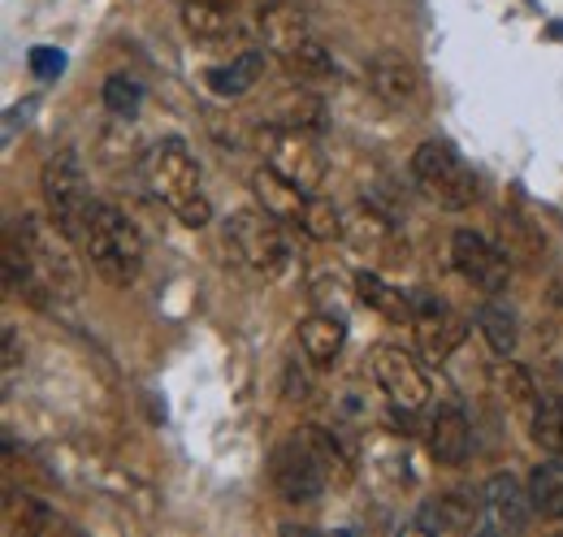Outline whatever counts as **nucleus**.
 <instances>
[{"label":"nucleus","instance_id":"obj_1","mask_svg":"<svg viewBox=\"0 0 563 537\" xmlns=\"http://www.w3.org/2000/svg\"><path fill=\"white\" fill-rule=\"evenodd\" d=\"M140 169H143L147 191H152V200L165 204L183 226H191V230L209 226L212 204H209V196H205V187H200V165H196V156L187 152L183 139H161V143H152V147L143 152Z\"/></svg>","mask_w":563,"mask_h":537},{"label":"nucleus","instance_id":"obj_2","mask_svg":"<svg viewBox=\"0 0 563 537\" xmlns=\"http://www.w3.org/2000/svg\"><path fill=\"white\" fill-rule=\"evenodd\" d=\"M78 248L109 286H131L143 273V239L135 221L118 204H91V217H87Z\"/></svg>","mask_w":563,"mask_h":537},{"label":"nucleus","instance_id":"obj_3","mask_svg":"<svg viewBox=\"0 0 563 537\" xmlns=\"http://www.w3.org/2000/svg\"><path fill=\"white\" fill-rule=\"evenodd\" d=\"M9 230H13V239L22 243V252L31 256V265L40 268L44 286H48L57 299H78V295H82V265H78L74 239L53 221V217L22 212Z\"/></svg>","mask_w":563,"mask_h":537},{"label":"nucleus","instance_id":"obj_4","mask_svg":"<svg viewBox=\"0 0 563 537\" xmlns=\"http://www.w3.org/2000/svg\"><path fill=\"white\" fill-rule=\"evenodd\" d=\"M412 178H417L424 200H433L438 208L460 212V208H468V204L477 200V178H473V169H468L464 156H460L451 143H442V139H424L421 147L412 152Z\"/></svg>","mask_w":563,"mask_h":537},{"label":"nucleus","instance_id":"obj_5","mask_svg":"<svg viewBox=\"0 0 563 537\" xmlns=\"http://www.w3.org/2000/svg\"><path fill=\"white\" fill-rule=\"evenodd\" d=\"M225 239H230L234 256L252 268V273H261V277H282L286 265H290V248H286L282 221L269 217L261 204L256 208H239L225 221Z\"/></svg>","mask_w":563,"mask_h":537},{"label":"nucleus","instance_id":"obj_6","mask_svg":"<svg viewBox=\"0 0 563 537\" xmlns=\"http://www.w3.org/2000/svg\"><path fill=\"white\" fill-rule=\"evenodd\" d=\"M40 191L48 204V217L70 234L74 243L82 239L87 230V217H91V191H87V174H82V161L74 156L70 147L53 152L44 161V174H40Z\"/></svg>","mask_w":563,"mask_h":537},{"label":"nucleus","instance_id":"obj_7","mask_svg":"<svg viewBox=\"0 0 563 537\" xmlns=\"http://www.w3.org/2000/svg\"><path fill=\"white\" fill-rule=\"evenodd\" d=\"M256 147L265 156V165H274L278 174H286L290 183H299L303 191H321L325 183V156L317 147V139L295 127V122H274V127H261L256 134Z\"/></svg>","mask_w":563,"mask_h":537},{"label":"nucleus","instance_id":"obj_8","mask_svg":"<svg viewBox=\"0 0 563 537\" xmlns=\"http://www.w3.org/2000/svg\"><path fill=\"white\" fill-rule=\"evenodd\" d=\"M368 369H373V382L382 386V395L395 403L399 412H424L433 399V386H429V373L421 369V360L395 342H377L368 351Z\"/></svg>","mask_w":563,"mask_h":537},{"label":"nucleus","instance_id":"obj_9","mask_svg":"<svg viewBox=\"0 0 563 537\" xmlns=\"http://www.w3.org/2000/svg\"><path fill=\"white\" fill-rule=\"evenodd\" d=\"M451 261L464 282H473L482 295H503L511 282V256L494 248L486 234L477 230H455L451 234Z\"/></svg>","mask_w":563,"mask_h":537},{"label":"nucleus","instance_id":"obj_10","mask_svg":"<svg viewBox=\"0 0 563 537\" xmlns=\"http://www.w3.org/2000/svg\"><path fill=\"white\" fill-rule=\"evenodd\" d=\"M269 481H274V490H278L282 498L295 503V507H312L325 494V485H330L325 472L317 469L312 451L299 438L282 442L278 451L269 456Z\"/></svg>","mask_w":563,"mask_h":537},{"label":"nucleus","instance_id":"obj_11","mask_svg":"<svg viewBox=\"0 0 563 537\" xmlns=\"http://www.w3.org/2000/svg\"><path fill=\"white\" fill-rule=\"evenodd\" d=\"M343 239L352 243L368 265H404L408 261V248L399 243L395 226L377 208H368V204H352L343 212Z\"/></svg>","mask_w":563,"mask_h":537},{"label":"nucleus","instance_id":"obj_12","mask_svg":"<svg viewBox=\"0 0 563 537\" xmlns=\"http://www.w3.org/2000/svg\"><path fill=\"white\" fill-rule=\"evenodd\" d=\"M412 330H417V342H421L424 360H446L460 342H464V317L451 313L442 299L433 295H412Z\"/></svg>","mask_w":563,"mask_h":537},{"label":"nucleus","instance_id":"obj_13","mask_svg":"<svg viewBox=\"0 0 563 537\" xmlns=\"http://www.w3.org/2000/svg\"><path fill=\"white\" fill-rule=\"evenodd\" d=\"M486 520V498L482 494H438L412 516V529L421 534H473Z\"/></svg>","mask_w":563,"mask_h":537},{"label":"nucleus","instance_id":"obj_14","mask_svg":"<svg viewBox=\"0 0 563 537\" xmlns=\"http://www.w3.org/2000/svg\"><path fill=\"white\" fill-rule=\"evenodd\" d=\"M252 196H256V204H261L269 217H278L282 226H303L308 204H312V191H303L299 183H290L274 165H261V169L252 174Z\"/></svg>","mask_w":563,"mask_h":537},{"label":"nucleus","instance_id":"obj_15","mask_svg":"<svg viewBox=\"0 0 563 537\" xmlns=\"http://www.w3.org/2000/svg\"><path fill=\"white\" fill-rule=\"evenodd\" d=\"M424 442H429V456L446 469L464 464L468 460V447H473V425L468 416L455 407V403H442L429 412V429H424Z\"/></svg>","mask_w":563,"mask_h":537},{"label":"nucleus","instance_id":"obj_16","mask_svg":"<svg viewBox=\"0 0 563 537\" xmlns=\"http://www.w3.org/2000/svg\"><path fill=\"white\" fill-rule=\"evenodd\" d=\"M364 78H368L373 96H382L386 105H417L421 100V69L412 66L404 53H377V57H368Z\"/></svg>","mask_w":563,"mask_h":537},{"label":"nucleus","instance_id":"obj_17","mask_svg":"<svg viewBox=\"0 0 563 537\" xmlns=\"http://www.w3.org/2000/svg\"><path fill=\"white\" fill-rule=\"evenodd\" d=\"M482 498H486V520H490L494 529L520 534V529L529 525V516H533L529 485H520L511 472H498V476H490V481H486V490H482Z\"/></svg>","mask_w":563,"mask_h":537},{"label":"nucleus","instance_id":"obj_18","mask_svg":"<svg viewBox=\"0 0 563 537\" xmlns=\"http://www.w3.org/2000/svg\"><path fill=\"white\" fill-rule=\"evenodd\" d=\"M295 438L312 451L317 469L325 472V481H330V485H352V476H355L352 451L339 442V434H330V429H321V425H303Z\"/></svg>","mask_w":563,"mask_h":537},{"label":"nucleus","instance_id":"obj_19","mask_svg":"<svg viewBox=\"0 0 563 537\" xmlns=\"http://www.w3.org/2000/svg\"><path fill=\"white\" fill-rule=\"evenodd\" d=\"M355 295H360V304H368V308H373V313H382L386 321L412 326V295L395 291V286H390L382 273H373V268L355 273Z\"/></svg>","mask_w":563,"mask_h":537},{"label":"nucleus","instance_id":"obj_20","mask_svg":"<svg viewBox=\"0 0 563 537\" xmlns=\"http://www.w3.org/2000/svg\"><path fill=\"white\" fill-rule=\"evenodd\" d=\"M261 74H265V53H261V48H247V53H239L230 66H212L209 74H205V83H209L212 96L234 100V96L252 91V87L261 83Z\"/></svg>","mask_w":563,"mask_h":537},{"label":"nucleus","instance_id":"obj_21","mask_svg":"<svg viewBox=\"0 0 563 537\" xmlns=\"http://www.w3.org/2000/svg\"><path fill=\"white\" fill-rule=\"evenodd\" d=\"M0 268H4V291H9V295H22V299H31L35 308L44 304V295H53V291L44 286L40 268L31 265V256L22 252V243L13 239V230L4 234V261H0Z\"/></svg>","mask_w":563,"mask_h":537},{"label":"nucleus","instance_id":"obj_22","mask_svg":"<svg viewBox=\"0 0 563 537\" xmlns=\"http://www.w3.org/2000/svg\"><path fill=\"white\" fill-rule=\"evenodd\" d=\"M343 338H347V330H343L339 317L312 313V317L299 321V347H303V355H308L312 364H330V360H339Z\"/></svg>","mask_w":563,"mask_h":537},{"label":"nucleus","instance_id":"obj_23","mask_svg":"<svg viewBox=\"0 0 563 537\" xmlns=\"http://www.w3.org/2000/svg\"><path fill=\"white\" fill-rule=\"evenodd\" d=\"M261 35H265V48L282 57L286 48H295V44H303L308 35H312V26L290 9V4H265L261 9Z\"/></svg>","mask_w":563,"mask_h":537},{"label":"nucleus","instance_id":"obj_24","mask_svg":"<svg viewBox=\"0 0 563 537\" xmlns=\"http://www.w3.org/2000/svg\"><path fill=\"white\" fill-rule=\"evenodd\" d=\"M529 498H533V512L542 520H563V464L560 456L533 464L529 472Z\"/></svg>","mask_w":563,"mask_h":537},{"label":"nucleus","instance_id":"obj_25","mask_svg":"<svg viewBox=\"0 0 563 537\" xmlns=\"http://www.w3.org/2000/svg\"><path fill=\"white\" fill-rule=\"evenodd\" d=\"M494 391H498V399H507L516 412H538V382H533V373L525 369V364H511L507 355H503V364H494Z\"/></svg>","mask_w":563,"mask_h":537},{"label":"nucleus","instance_id":"obj_26","mask_svg":"<svg viewBox=\"0 0 563 537\" xmlns=\"http://www.w3.org/2000/svg\"><path fill=\"white\" fill-rule=\"evenodd\" d=\"M278 62L286 66V74L299 78V83H321V78L334 74V57H330V48H325L317 35H308V40L295 44V48H286Z\"/></svg>","mask_w":563,"mask_h":537},{"label":"nucleus","instance_id":"obj_27","mask_svg":"<svg viewBox=\"0 0 563 537\" xmlns=\"http://www.w3.org/2000/svg\"><path fill=\"white\" fill-rule=\"evenodd\" d=\"M183 26L196 40H221L234 31V13L221 0H183Z\"/></svg>","mask_w":563,"mask_h":537},{"label":"nucleus","instance_id":"obj_28","mask_svg":"<svg viewBox=\"0 0 563 537\" xmlns=\"http://www.w3.org/2000/svg\"><path fill=\"white\" fill-rule=\"evenodd\" d=\"M4 516H9V525L13 529H22V534H57L62 529V516L57 512H48L44 503H35V498H18L13 490H4Z\"/></svg>","mask_w":563,"mask_h":537},{"label":"nucleus","instance_id":"obj_29","mask_svg":"<svg viewBox=\"0 0 563 537\" xmlns=\"http://www.w3.org/2000/svg\"><path fill=\"white\" fill-rule=\"evenodd\" d=\"M477 330L486 335L494 355H511V351H516V317L507 313V304L486 299V304L477 308Z\"/></svg>","mask_w":563,"mask_h":537},{"label":"nucleus","instance_id":"obj_30","mask_svg":"<svg viewBox=\"0 0 563 537\" xmlns=\"http://www.w3.org/2000/svg\"><path fill=\"white\" fill-rule=\"evenodd\" d=\"M299 230H303L308 239H317V243H334V239H343V208L330 204L325 196H312L308 217H303Z\"/></svg>","mask_w":563,"mask_h":537},{"label":"nucleus","instance_id":"obj_31","mask_svg":"<svg viewBox=\"0 0 563 537\" xmlns=\"http://www.w3.org/2000/svg\"><path fill=\"white\" fill-rule=\"evenodd\" d=\"M533 438L542 451L563 456V395L560 399H542L533 412Z\"/></svg>","mask_w":563,"mask_h":537},{"label":"nucleus","instance_id":"obj_32","mask_svg":"<svg viewBox=\"0 0 563 537\" xmlns=\"http://www.w3.org/2000/svg\"><path fill=\"white\" fill-rule=\"evenodd\" d=\"M503 252H507L511 261L538 256V252H542V234H538L529 221H520V217H503Z\"/></svg>","mask_w":563,"mask_h":537},{"label":"nucleus","instance_id":"obj_33","mask_svg":"<svg viewBox=\"0 0 563 537\" xmlns=\"http://www.w3.org/2000/svg\"><path fill=\"white\" fill-rule=\"evenodd\" d=\"M104 105H109V113H118V118H135L143 105V87L135 78H126V74H113L109 83H104Z\"/></svg>","mask_w":563,"mask_h":537},{"label":"nucleus","instance_id":"obj_34","mask_svg":"<svg viewBox=\"0 0 563 537\" xmlns=\"http://www.w3.org/2000/svg\"><path fill=\"white\" fill-rule=\"evenodd\" d=\"M31 74L35 78H44V83H53V78H62L66 74V53L62 48H48V44H40V48H31Z\"/></svg>","mask_w":563,"mask_h":537},{"label":"nucleus","instance_id":"obj_35","mask_svg":"<svg viewBox=\"0 0 563 537\" xmlns=\"http://www.w3.org/2000/svg\"><path fill=\"white\" fill-rule=\"evenodd\" d=\"M0 360H4V373H13L22 364V342H18L13 326H4V351H0Z\"/></svg>","mask_w":563,"mask_h":537}]
</instances>
